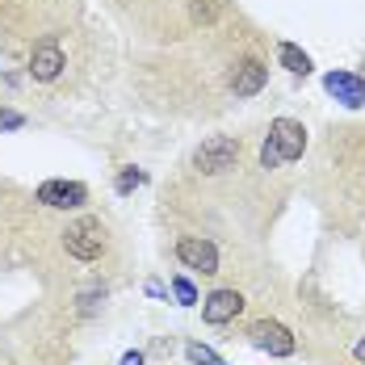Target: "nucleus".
<instances>
[{"label": "nucleus", "instance_id": "f257e3e1", "mask_svg": "<svg viewBox=\"0 0 365 365\" xmlns=\"http://www.w3.org/2000/svg\"><path fill=\"white\" fill-rule=\"evenodd\" d=\"M240 155H244L240 135H210L189 151V173L202 181H222L240 168Z\"/></svg>", "mask_w": 365, "mask_h": 365}, {"label": "nucleus", "instance_id": "f03ea898", "mask_svg": "<svg viewBox=\"0 0 365 365\" xmlns=\"http://www.w3.org/2000/svg\"><path fill=\"white\" fill-rule=\"evenodd\" d=\"M59 235H63V252L72 260H80V264H97L101 256L110 252V227L101 219H93V215L72 219Z\"/></svg>", "mask_w": 365, "mask_h": 365}, {"label": "nucleus", "instance_id": "7ed1b4c3", "mask_svg": "<svg viewBox=\"0 0 365 365\" xmlns=\"http://www.w3.org/2000/svg\"><path fill=\"white\" fill-rule=\"evenodd\" d=\"M30 80L38 84H55V80H63L68 72V46H63V38L59 34H46L38 38L34 46H30Z\"/></svg>", "mask_w": 365, "mask_h": 365}, {"label": "nucleus", "instance_id": "20e7f679", "mask_svg": "<svg viewBox=\"0 0 365 365\" xmlns=\"http://www.w3.org/2000/svg\"><path fill=\"white\" fill-rule=\"evenodd\" d=\"M173 252H177V260H181L185 269H193L202 277H219L222 273V252L210 235H177Z\"/></svg>", "mask_w": 365, "mask_h": 365}, {"label": "nucleus", "instance_id": "39448f33", "mask_svg": "<svg viewBox=\"0 0 365 365\" xmlns=\"http://www.w3.org/2000/svg\"><path fill=\"white\" fill-rule=\"evenodd\" d=\"M264 139H269L273 151L282 155V164H294V160H302V151H307V126H302L298 118H273Z\"/></svg>", "mask_w": 365, "mask_h": 365}, {"label": "nucleus", "instance_id": "423d86ee", "mask_svg": "<svg viewBox=\"0 0 365 365\" xmlns=\"http://www.w3.org/2000/svg\"><path fill=\"white\" fill-rule=\"evenodd\" d=\"M269 84V68L256 59V55H248V59H235L231 68H227V93L231 97H256L260 88Z\"/></svg>", "mask_w": 365, "mask_h": 365}, {"label": "nucleus", "instance_id": "0eeeda50", "mask_svg": "<svg viewBox=\"0 0 365 365\" xmlns=\"http://www.w3.org/2000/svg\"><path fill=\"white\" fill-rule=\"evenodd\" d=\"M248 340H252L256 349L273 353V357H290L294 349H298L290 328H282L277 319H256V324H248Z\"/></svg>", "mask_w": 365, "mask_h": 365}, {"label": "nucleus", "instance_id": "6e6552de", "mask_svg": "<svg viewBox=\"0 0 365 365\" xmlns=\"http://www.w3.org/2000/svg\"><path fill=\"white\" fill-rule=\"evenodd\" d=\"M34 197L42 206H51V210H80L88 202V189L80 181H46V185H38Z\"/></svg>", "mask_w": 365, "mask_h": 365}, {"label": "nucleus", "instance_id": "1a4fd4ad", "mask_svg": "<svg viewBox=\"0 0 365 365\" xmlns=\"http://www.w3.org/2000/svg\"><path fill=\"white\" fill-rule=\"evenodd\" d=\"M244 315V294L240 290H215L206 302H202V319L210 328H222V324H235Z\"/></svg>", "mask_w": 365, "mask_h": 365}, {"label": "nucleus", "instance_id": "9d476101", "mask_svg": "<svg viewBox=\"0 0 365 365\" xmlns=\"http://www.w3.org/2000/svg\"><path fill=\"white\" fill-rule=\"evenodd\" d=\"M324 88H328L336 101H344L349 110H361L365 106V80L353 72H328L324 76Z\"/></svg>", "mask_w": 365, "mask_h": 365}, {"label": "nucleus", "instance_id": "9b49d317", "mask_svg": "<svg viewBox=\"0 0 365 365\" xmlns=\"http://www.w3.org/2000/svg\"><path fill=\"white\" fill-rule=\"evenodd\" d=\"M277 59H282V68L294 76H311V55L307 51H298L294 42H277Z\"/></svg>", "mask_w": 365, "mask_h": 365}, {"label": "nucleus", "instance_id": "f8f14e48", "mask_svg": "<svg viewBox=\"0 0 365 365\" xmlns=\"http://www.w3.org/2000/svg\"><path fill=\"white\" fill-rule=\"evenodd\" d=\"M143 185V173L139 168H122L118 173V193H130V189H139Z\"/></svg>", "mask_w": 365, "mask_h": 365}, {"label": "nucleus", "instance_id": "ddd939ff", "mask_svg": "<svg viewBox=\"0 0 365 365\" xmlns=\"http://www.w3.org/2000/svg\"><path fill=\"white\" fill-rule=\"evenodd\" d=\"M189 361H193V365H222L206 344H189Z\"/></svg>", "mask_w": 365, "mask_h": 365}, {"label": "nucleus", "instance_id": "4468645a", "mask_svg": "<svg viewBox=\"0 0 365 365\" xmlns=\"http://www.w3.org/2000/svg\"><path fill=\"white\" fill-rule=\"evenodd\" d=\"M173 290H177V298H181L185 307H193V302H197V290H193L185 277H177V282H173Z\"/></svg>", "mask_w": 365, "mask_h": 365}, {"label": "nucleus", "instance_id": "2eb2a0df", "mask_svg": "<svg viewBox=\"0 0 365 365\" xmlns=\"http://www.w3.org/2000/svg\"><path fill=\"white\" fill-rule=\"evenodd\" d=\"M21 122H26L21 113H13V110H0V130H17Z\"/></svg>", "mask_w": 365, "mask_h": 365}, {"label": "nucleus", "instance_id": "dca6fc26", "mask_svg": "<svg viewBox=\"0 0 365 365\" xmlns=\"http://www.w3.org/2000/svg\"><path fill=\"white\" fill-rule=\"evenodd\" d=\"M353 357H357V365H365V336L357 340V349H353Z\"/></svg>", "mask_w": 365, "mask_h": 365}, {"label": "nucleus", "instance_id": "f3484780", "mask_svg": "<svg viewBox=\"0 0 365 365\" xmlns=\"http://www.w3.org/2000/svg\"><path fill=\"white\" fill-rule=\"evenodd\" d=\"M122 365H143V353H126V357H122Z\"/></svg>", "mask_w": 365, "mask_h": 365}]
</instances>
